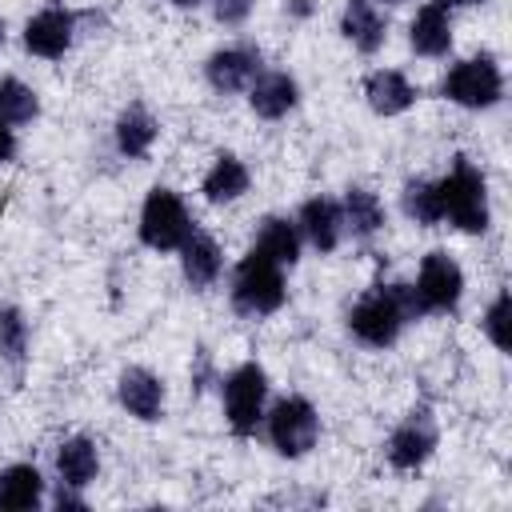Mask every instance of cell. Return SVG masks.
Listing matches in <instances>:
<instances>
[{
	"label": "cell",
	"mask_w": 512,
	"mask_h": 512,
	"mask_svg": "<svg viewBox=\"0 0 512 512\" xmlns=\"http://www.w3.org/2000/svg\"><path fill=\"white\" fill-rule=\"evenodd\" d=\"M480 332L488 336V344H492L496 352H508V348H512V296H508V288H500V292L492 296V304L484 308Z\"/></svg>",
	"instance_id": "cell-28"
},
{
	"label": "cell",
	"mask_w": 512,
	"mask_h": 512,
	"mask_svg": "<svg viewBox=\"0 0 512 512\" xmlns=\"http://www.w3.org/2000/svg\"><path fill=\"white\" fill-rule=\"evenodd\" d=\"M452 12L448 8H440V4H420L416 8V16H412V24H408V48L416 52V56H428V60H440V56H448L452 52Z\"/></svg>",
	"instance_id": "cell-20"
},
{
	"label": "cell",
	"mask_w": 512,
	"mask_h": 512,
	"mask_svg": "<svg viewBox=\"0 0 512 512\" xmlns=\"http://www.w3.org/2000/svg\"><path fill=\"white\" fill-rule=\"evenodd\" d=\"M180 252V276L192 292H208L224 272V248L204 228H192V236L176 248Z\"/></svg>",
	"instance_id": "cell-17"
},
{
	"label": "cell",
	"mask_w": 512,
	"mask_h": 512,
	"mask_svg": "<svg viewBox=\"0 0 512 512\" xmlns=\"http://www.w3.org/2000/svg\"><path fill=\"white\" fill-rule=\"evenodd\" d=\"M100 476V448L92 436L76 432V436H64L60 448H56V480L68 484V488H88L96 484Z\"/></svg>",
	"instance_id": "cell-22"
},
{
	"label": "cell",
	"mask_w": 512,
	"mask_h": 512,
	"mask_svg": "<svg viewBox=\"0 0 512 512\" xmlns=\"http://www.w3.org/2000/svg\"><path fill=\"white\" fill-rule=\"evenodd\" d=\"M248 188H252V172L236 152H216L208 172L200 176V196L208 204H216V208L220 204H236Z\"/></svg>",
	"instance_id": "cell-21"
},
{
	"label": "cell",
	"mask_w": 512,
	"mask_h": 512,
	"mask_svg": "<svg viewBox=\"0 0 512 512\" xmlns=\"http://www.w3.org/2000/svg\"><path fill=\"white\" fill-rule=\"evenodd\" d=\"M412 320H424V308H420L412 284H404V280L372 284L344 316L352 340H360L364 348H392Z\"/></svg>",
	"instance_id": "cell-1"
},
{
	"label": "cell",
	"mask_w": 512,
	"mask_h": 512,
	"mask_svg": "<svg viewBox=\"0 0 512 512\" xmlns=\"http://www.w3.org/2000/svg\"><path fill=\"white\" fill-rule=\"evenodd\" d=\"M268 432V444L276 456L284 460H304L316 444H320V412L308 396L292 392V396H280L268 412H264V424Z\"/></svg>",
	"instance_id": "cell-6"
},
{
	"label": "cell",
	"mask_w": 512,
	"mask_h": 512,
	"mask_svg": "<svg viewBox=\"0 0 512 512\" xmlns=\"http://www.w3.org/2000/svg\"><path fill=\"white\" fill-rule=\"evenodd\" d=\"M36 116H40V92L20 76H0V120L12 128H24Z\"/></svg>",
	"instance_id": "cell-26"
},
{
	"label": "cell",
	"mask_w": 512,
	"mask_h": 512,
	"mask_svg": "<svg viewBox=\"0 0 512 512\" xmlns=\"http://www.w3.org/2000/svg\"><path fill=\"white\" fill-rule=\"evenodd\" d=\"M48 500V480L36 464L16 460L0 468V512H36Z\"/></svg>",
	"instance_id": "cell-19"
},
{
	"label": "cell",
	"mask_w": 512,
	"mask_h": 512,
	"mask_svg": "<svg viewBox=\"0 0 512 512\" xmlns=\"http://www.w3.org/2000/svg\"><path fill=\"white\" fill-rule=\"evenodd\" d=\"M292 220L300 228V240L312 244L320 256H328L344 244V208L336 196H308Z\"/></svg>",
	"instance_id": "cell-13"
},
{
	"label": "cell",
	"mask_w": 512,
	"mask_h": 512,
	"mask_svg": "<svg viewBox=\"0 0 512 512\" xmlns=\"http://www.w3.org/2000/svg\"><path fill=\"white\" fill-rule=\"evenodd\" d=\"M416 84L400 72V68H372L364 76V100L376 116H404L412 104H416Z\"/></svg>",
	"instance_id": "cell-18"
},
{
	"label": "cell",
	"mask_w": 512,
	"mask_h": 512,
	"mask_svg": "<svg viewBox=\"0 0 512 512\" xmlns=\"http://www.w3.org/2000/svg\"><path fill=\"white\" fill-rule=\"evenodd\" d=\"M28 320L16 304H0V364L24 368L28 360Z\"/></svg>",
	"instance_id": "cell-27"
},
{
	"label": "cell",
	"mask_w": 512,
	"mask_h": 512,
	"mask_svg": "<svg viewBox=\"0 0 512 512\" xmlns=\"http://www.w3.org/2000/svg\"><path fill=\"white\" fill-rule=\"evenodd\" d=\"M284 12H292V16H308L312 4H308V0H292V4H284Z\"/></svg>",
	"instance_id": "cell-32"
},
{
	"label": "cell",
	"mask_w": 512,
	"mask_h": 512,
	"mask_svg": "<svg viewBox=\"0 0 512 512\" xmlns=\"http://www.w3.org/2000/svg\"><path fill=\"white\" fill-rule=\"evenodd\" d=\"M48 500H52V508H60V512H64V508H88L84 488H68V484H60V480H56V492H52Z\"/></svg>",
	"instance_id": "cell-30"
},
{
	"label": "cell",
	"mask_w": 512,
	"mask_h": 512,
	"mask_svg": "<svg viewBox=\"0 0 512 512\" xmlns=\"http://www.w3.org/2000/svg\"><path fill=\"white\" fill-rule=\"evenodd\" d=\"M20 152V140H16V128L0 120V164H12Z\"/></svg>",
	"instance_id": "cell-31"
},
{
	"label": "cell",
	"mask_w": 512,
	"mask_h": 512,
	"mask_svg": "<svg viewBox=\"0 0 512 512\" xmlns=\"http://www.w3.org/2000/svg\"><path fill=\"white\" fill-rule=\"evenodd\" d=\"M432 4H440V8H472V4H480V0H432Z\"/></svg>",
	"instance_id": "cell-33"
},
{
	"label": "cell",
	"mask_w": 512,
	"mask_h": 512,
	"mask_svg": "<svg viewBox=\"0 0 512 512\" xmlns=\"http://www.w3.org/2000/svg\"><path fill=\"white\" fill-rule=\"evenodd\" d=\"M220 404H224V424L236 440L256 436L268 412V372L256 360L236 364L228 376H220Z\"/></svg>",
	"instance_id": "cell-4"
},
{
	"label": "cell",
	"mask_w": 512,
	"mask_h": 512,
	"mask_svg": "<svg viewBox=\"0 0 512 512\" xmlns=\"http://www.w3.org/2000/svg\"><path fill=\"white\" fill-rule=\"evenodd\" d=\"M440 96L452 100L456 108L468 112H488L504 100V68L492 52H472L464 60H456L444 80H440Z\"/></svg>",
	"instance_id": "cell-5"
},
{
	"label": "cell",
	"mask_w": 512,
	"mask_h": 512,
	"mask_svg": "<svg viewBox=\"0 0 512 512\" xmlns=\"http://www.w3.org/2000/svg\"><path fill=\"white\" fill-rule=\"evenodd\" d=\"M4 40H8V24H4V16H0V48H4Z\"/></svg>",
	"instance_id": "cell-35"
},
{
	"label": "cell",
	"mask_w": 512,
	"mask_h": 512,
	"mask_svg": "<svg viewBox=\"0 0 512 512\" xmlns=\"http://www.w3.org/2000/svg\"><path fill=\"white\" fill-rule=\"evenodd\" d=\"M116 404L132 420H140V424H160L164 420V408H168V384L152 368L128 364L116 376Z\"/></svg>",
	"instance_id": "cell-10"
},
{
	"label": "cell",
	"mask_w": 512,
	"mask_h": 512,
	"mask_svg": "<svg viewBox=\"0 0 512 512\" xmlns=\"http://www.w3.org/2000/svg\"><path fill=\"white\" fill-rule=\"evenodd\" d=\"M160 136V120L144 100H128L112 120V144L124 160H144Z\"/></svg>",
	"instance_id": "cell-15"
},
{
	"label": "cell",
	"mask_w": 512,
	"mask_h": 512,
	"mask_svg": "<svg viewBox=\"0 0 512 512\" xmlns=\"http://www.w3.org/2000/svg\"><path fill=\"white\" fill-rule=\"evenodd\" d=\"M372 4H404V0H372Z\"/></svg>",
	"instance_id": "cell-36"
},
{
	"label": "cell",
	"mask_w": 512,
	"mask_h": 512,
	"mask_svg": "<svg viewBox=\"0 0 512 512\" xmlns=\"http://www.w3.org/2000/svg\"><path fill=\"white\" fill-rule=\"evenodd\" d=\"M412 292L424 308V316H448L460 308L464 300V268L444 252V248H432L420 268H416V280H412Z\"/></svg>",
	"instance_id": "cell-9"
},
{
	"label": "cell",
	"mask_w": 512,
	"mask_h": 512,
	"mask_svg": "<svg viewBox=\"0 0 512 512\" xmlns=\"http://www.w3.org/2000/svg\"><path fill=\"white\" fill-rule=\"evenodd\" d=\"M24 48L40 60H60L68 56V48L76 44V12L64 8V4H44L40 12H32L24 20V32H20Z\"/></svg>",
	"instance_id": "cell-11"
},
{
	"label": "cell",
	"mask_w": 512,
	"mask_h": 512,
	"mask_svg": "<svg viewBox=\"0 0 512 512\" xmlns=\"http://www.w3.org/2000/svg\"><path fill=\"white\" fill-rule=\"evenodd\" d=\"M400 212L416 224V228H436L444 224L440 216V196H436V180L428 176H408L400 188Z\"/></svg>",
	"instance_id": "cell-25"
},
{
	"label": "cell",
	"mask_w": 512,
	"mask_h": 512,
	"mask_svg": "<svg viewBox=\"0 0 512 512\" xmlns=\"http://www.w3.org/2000/svg\"><path fill=\"white\" fill-rule=\"evenodd\" d=\"M252 248L264 252L268 260H276L280 268H296L300 264V228L292 216H280V212H268L260 224H256V236H252Z\"/></svg>",
	"instance_id": "cell-23"
},
{
	"label": "cell",
	"mask_w": 512,
	"mask_h": 512,
	"mask_svg": "<svg viewBox=\"0 0 512 512\" xmlns=\"http://www.w3.org/2000/svg\"><path fill=\"white\" fill-rule=\"evenodd\" d=\"M436 196H440V216L444 224L480 236L492 224V204H488V180L484 172L468 160V156H452L448 176L436 180Z\"/></svg>",
	"instance_id": "cell-2"
},
{
	"label": "cell",
	"mask_w": 512,
	"mask_h": 512,
	"mask_svg": "<svg viewBox=\"0 0 512 512\" xmlns=\"http://www.w3.org/2000/svg\"><path fill=\"white\" fill-rule=\"evenodd\" d=\"M212 4V20L224 24V28H240L248 16H252V4L256 0H208Z\"/></svg>",
	"instance_id": "cell-29"
},
{
	"label": "cell",
	"mask_w": 512,
	"mask_h": 512,
	"mask_svg": "<svg viewBox=\"0 0 512 512\" xmlns=\"http://www.w3.org/2000/svg\"><path fill=\"white\" fill-rule=\"evenodd\" d=\"M228 300H232V308H236L240 316H248V320H264V316L280 312L284 300H288L284 268H280L276 260H268L264 252L248 248V252L236 260L232 276H228Z\"/></svg>",
	"instance_id": "cell-3"
},
{
	"label": "cell",
	"mask_w": 512,
	"mask_h": 512,
	"mask_svg": "<svg viewBox=\"0 0 512 512\" xmlns=\"http://www.w3.org/2000/svg\"><path fill=\"white\" fill-rule=\"evenodd\" d=\"M340 36L360 56H376L388 44V16H384V8L372 4V0H344V8H340Z\"/></svg>",
	"instance_id": "cell-16"
},
{
	"label": "cell",
	"mask_w": 512,
	"mask_h": 512,
	"mask_svg": "<svg viewBox=\"0 0 512 512\" xmlns=\"http://www.w3.org/2000/svg\"><path fill=\"white\" fill-rule=\"evenodd\" d=\"M340 208H344V236H352V240H372L388 224L384 200L372 188H360V184L344 188Z\"/></svg>",
	"instance_id": "cell-24"
},
{
	"label": "cell",
	"mask_w": 512,
	"mask_h": 512,
	"mask_svg": "<svg viewBox=\"0 0 512 512\" xmlns=\"http://www.w3.org/2000/svg\"><path fill=\"white\" fill-rule=\"evenodd\" d=\"M300 104V80L280 68H260V76L248 84V108L260 120H284Z\"/></svg>",
	"instance_id": "cell-14"
},
{
	"label": "cell",
	"mask_w": 512,
	"mask_h": 512,
	"mask_svg": "<svg viewBox=\"0 0 512 512\" xmlns=\"http://www.w3.org/2000/svg\"><path fill=\"white\" fill-rule=\"evenodd\" d=\"M192 228H196V220H192L188 204L180 200V192H172L164 184L148 188L140 216H136V240L148 252H176L192 236Z\"/></svg>",
	"instance_id": "cell-7"
},
{
	"label": "cell",
	"mask_w": 512,
	"mask_h": 512,
	"mask_svg": "<svg viewBox=\"0 0 512 512\" xmlns=\"http://www.w3.org/2000/svg\"><path fill=\"white\" fill-rule=\"evenodd\" d=\"M172 8H200V4H208V0H168Z\"/></svg>",
	"instance_id": "cell-34"
},
{
	"label": "cell",
	"mask_w": 512,
	"mask_h": 512,
	"mask_svg": "<svg viewBox=\"0 0 512 512\" xmlns=\"http://www.w3.org/2000/svg\"><path fill=\"white\" fill-rule=\"evenodd\" d=\"M260 68H264V56L256 44H224L204 60V80L212 92L236 96V92H248V84L260 76Z\"/></svg>",
	"instance_id": "cell-12"
},
{
	"label": "cell",
	"mask_w": 512,
	"mask_h": 512,
	"mask_svg": "<svg viewBox=\"0 0 512 512\" xmlns=\"http://www.w3.org/2000/svg\"><path fill=\"white\" fill-rule=\"evenodd\" d=\"M440 448V424H436V412L432 404H416L388 436L384 444V460L392 472H420Z\"/></svg>",
	"instance_id": "cell-8"
}]
</instances>
